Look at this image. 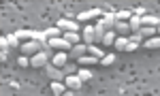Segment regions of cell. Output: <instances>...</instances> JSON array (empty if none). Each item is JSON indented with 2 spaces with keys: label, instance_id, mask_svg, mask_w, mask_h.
Wrapping results in <instances>:
<instances>
[{
  "label": "cell",
  "instance_id": "22",
  "mask_svg": "<svg viewBox=\"0 0 160 96\" xmlns=\"http://www.w3.org/2000/svg\"><path fill=\"white\" fill-rule=\"evenodd\" d=\"M51 92H53V94H64V92H66V83L53 81V83H51Z\"/></svg>",
  "mask_w": 160,
  "mask_h": 96
},
{
  "label": "cell",
  "instance_id": "4",
  "mask_svg": "<svg viewBox=\"0 0 160 96\" xmlns=\"http://www.w3.org/2000/svg\"><path fill=\"white\" fill-rule=\"evenodd\" d=\"M19 49H22V56H30V53L34 56V53L41 51V43H37V41H26Z\"/></svg>",
  "mask_w": 160,
  "mask_h": 96
},
{
  "label": "cell",
  "instance_id": "13",
  "mask_svg": "<svg viewBox=\"0 0 160 96\" xmlns=\"http://www.w3.org/2000/svg\"><path fill=\"white\" fill-rule=\"evenodd\" d=\"M158 15H143L141 17V26H152V28H156L158 26Z\"/></svg>",
  "mask_w": 160,
  "mask_h": 96
},
{
  "label": "cell",
  "instance_id": "32",
  "mask_svg": "<svg viewBox=\"0 0 160 96\" xmlns=\"http://www.w3.org/2000/svg\"><path fill=\"white\" fill-rule=\"evenodd\" d=\"M132 15H135V17H143V15H148V11H145L143 7H139V9H135V11H132Z\"/></svg>",
  "mask_w": 160,
  "mask_h": 96
},
{
  "label": "cell",
  "instance_id": "9",
  "mask_svg": "<svg viewBox=\"0 0 160 96\" xmlns=\"http://www.w3.org/2000/svg\"><path fill=\"white\" fill-rule=\"evenodd\" d=\"M92 17H102V11H100V9H92V11H86V13H79V15H77V19H79V22H88V19H92Z\"/></svg>",
  "mask_w": 160,
  "mask_h": 96
},
{
  "label": "cell",
  "instance_id": "17",
  "mask_svg": "<svg viewBox=\"0 0 160 96\" xmlns=\"http://www.w3.org/2000/svg\"><path fill=\"white\" fill-rule=\"evenodd\" d=\"M115 32H120V36H126L130 32V28H128V22H115V28H113Z\"/></svg>",
  "mask_w": 160,
  "mask_h": 96
},
{
  "label": "cell",
  "instance_id": "7",
  "mask_svg": "<svg viewBox=\"0 0 160 96\" xmlns=\"http://www.w3.org/2000/svg\"><path fill=\"white\" fill-rule=\"evenodd\" d=\"M81 36H83V43H86V45H92V43L96 41V32H94V26H86V28L81 30Z\"/></svg>",
  "mask_w": 160,
  "mask_h": 96
},
{
  "label": "cell",
  "instance_id": "21",
  "mask_svg": "<svg viewBox=\"0 0 160 96\" xmlns=\"http://www.w3.org/2000/svg\"><path fill=\"white\" fill-rule=\"evenodd\" d=\"M128 28H130V32H137V30L141 28V17H135V15H132V17L128 19Z\"/></svg>",
  "mask_w": 160,
  "mask_h": 96
},
{
  "label": "cell",
  "instance_id": "19",
  "mask_svg": "<svg viewBox=\"0 0 160 96\" xmlns=\"http://www.w3.org/2000/svg\"><path fill=\"white\" fill-rule=\"evenodd\" d=\"M113 41H115V30H107V32H105V36H102V41H100V43L109 47V45H113Z\"/></svg>",
  "mask_w": 160,
  "mask_h": 96
},
{
  "label": "cell",
  "instance_id": "23",
  "mask_svg": "<svg viewBox=\"0 0 160 96\" xmlns=\"http://www.w3.org/2000/svg\"><path fill=\"white\" fill-rule=\"evenodd\" d=\"M45 34H47V41H49V38H60V36H62V30L53 26V28H47V30H45Z\"/></svg>",
  "mask_w": 160,
  "mask_h": 96
},
{
  "label": "cell",
  "instance_id": "31",
  "mask_svg": "<svg viewBox=\"0 0 160 96\" xmlns=\"http://www.w3.org/2000/svg\"><path fill=\"white\" fill-rule=\"evenodd\" d=\"M128 41H130V43H137V45H141V41H143V36L139 34V32H132V34L128 36Z\"/></svg>",
  "mask_w": 160,
  "mask_h": 96
},
{
  "label": "cell",
  "instance_id": "27",
  "mask_svg": "<svg viewBox=\"0 0 160 96\" xmlns=\"http://www.w3.org/2000/svg\"><path fill=\"white\" fill-rule=\"evenodd\" d=\"M132 17V11H120V13H115V19L118 22H128Z\"/></svg>",
  "mask_w": 160,
  "mask_h": 96
},
{
  "label": "cell",
  "instance_id": "14",
  "mask_svg": "<svg viewBox=\"0 0 160 96\" xmlns=\"http://www.w3.org/2000/svg\"><path fill=\"white\" fill-rule=\"evenodd\" d=\"M94 32H96V41H102V36H105V32H107V28H105V24H102V17L96 22V26H94Z\"/></svg>",
  "mask_w": 160,
  "mask_h": 96
},
{
  "label": "cell",
  "instance_id": "10",
  "mask_svg": "<svg viewBox=\"0 0 160 96\" xmlns=\"http://www.w3.org/2000/svg\"><path fill=\"white\" fill-rule=\"evenodd\" d=\"M51 60H53V66L62 68V66L68 62V53H66V51H58V53H53V58H51Z\"/></svg>",
  "mask_w": 160,
  "mask_h": 96
},
{
  "label": "cell",
  "instance_id": "25",
  "mask_svg": "<svg viewBox=\"0 0 160 96\" xmlns=\"http://www.w3.org/2000/svg\"><path fill=\"white\" fill-rule=\"evenodd\" d=\"M88 53H90V56H96V58H102V56H105V51H102V49H98L96 47V45H94V43H92V45H88Z\"/></svg>",
  "mask_w": 160,
  "mask_h": 96
},
{
  "label": "cell",
  "instance_id": "28",
  "mask_svg": "<svg viewBox=\"0 0 160 96\" xmlns=\"http://www.w3.org/2000/svg\"><path fill=\"white\" fill-rule=\"evenodd\" d=\"M113 62H115V56H113V53H105V56L100 58V64H102V66H109Z\"/></svg>",
  "mask_w": 160,
  "mask_h": 96
},
{
  "label": "cell",
  "instance_id": "33",
  "mask_svg": "<svg viewBox=\"0 0 160 96\" xmlns=\"http://www.w3.org/2000/svg\"><path fill=\"white\" fill-rule=\"evenodd\" d=\"M17 64H19V66H30V60H28V56H19Z\"/></svg>",
  "mask_w": 160,
  "mask_h": 96
},
{
  "label": "cell",
  "instance_id": "34",
  "mask_svg": "<svg viewBox=\"0 0 160 96\" xmlns=\"http://www.w3.org/2000/svg\"><path fill=\"white\" fill-rule=\"evenodd\" d=\"M135 49H139V45H137V43H130V41H128V45H126V49H124V51H135Z\"/></svg>",
  "mask_w": 160,
  "mask_h": 96
},
{
  "label": "cell",
  "instance_id": "16",
  "mask_svg": "<svg viewBox=\"0 0 160 96\" xmlns=\"http://www.w3.org/2000/svg\"><path fill=\"white\" fill-rule=\"evenodd\" d=\"M143 47H145V49H158L160 47V38H158V36L145 38V41H143Z\"/></svg>",
  "mask_w": 160,
  "mask_h": 96
},
{
  "label": "cell",
  "instance_id": "3",
  "mask_svg": "<svg viewBox=\"0 0 160 96\" xmlns=\"http://www.w3.org/2000/svg\"><path fill=\"white\" fill-rule=\"evenodd\" d=\"M43 68H45V73H47V77H51L53 81H64V71H62V68L53 66V64H45Z\"/></svg>",
  "mask_w": 160,
  "mask_h": 96
},
{
  "label": "cell",
  "instance_id": "5",
  "mask_svg": "<svg viewBox=\"0 0 160 96\" xmlns=\"http://www.w3.org/2000/svg\"><path fill=\"white\" fill-rule=\"evenodd\" d=\"M64 83H66V88H71L75 92H81V88H83V81H81L77 75H66V77H64Z\"/></svg>",
  "mask_w": 160,
  "mask_h": 96
},
{
  "label": "cell",
  "instance_id": "12",
  "mask_svg": "<svg viewBox=\"0 0 160 96\" xmlns=\"http://www.w3.org/2000/svg\"><path fill=\"white\" fill-rule=\"evenodd\" d=\"M62 38H64L66 43H71V45L81 43V34H79V32H62Z\"/></svg>",
  "mask_w": 160,
  "mask_h": 96
},
{
  "label": "cell",
  "instance_id": "24",
  "mask_svg": "<svg viewBox=\"0 0 160 96\" xmlns=\"http://www.w3.org/2000/svg\"><path fill=\"white\" fill-rule=\"evenodd\" d=\"M77 62H79V64H83V66H90V64H96L98 58H96V56H81Z\"/></svg>",
  "mask_w": 160,
  "mask_h": 96
},
{
  "label": "cell",
  "instance_id": "18",
  "mask_svg": "<svg viewBox=\"0 0 160 96\" xmlns=\"http://www.w3.org/2000/svg\"><path fill=\"white\" fill-rule=\"evenodd\" d=\"M7 41H9V47H11V49L22 47V43H19V36L15 34V32H11V34H7Z\"/></svg>",
  "mask_w": 160,
  "mask_h": 96
},
{
  "label": "cell",
  "instance_id": "15",
  "mask_svg": "<svg viewBox=\"0 0 160 96\" xmlns=\"http://www.w3.org/2000/svg\"><path fill=\"white\" fill-rule=\"evenodd\" d=\"M137 32H139L141 36H145V38H152V36L156 34L158 30H156V28H152V26H141V28H139Z\"/></svg>",
  "mask_w": 160,
  "mask_h": 96
},
{
  "label": "cell",
  "instance_id": "1",
  "mask_svg": "<svg viewBox=\"0 0 160 96\" xmlns=\"http://www.w3.org/2000/svg\"><path fill=\"white\" fill-rule=\"evenodd\" d=\"M49 58H53V51H38V53H34L32 58H30V66H34V68H43L45 64H47V60Z\"/></svg>",
  "mask_w": 160,
  "mask_h": 96
},
{
  "label": "cell",
  "instance_id": "35",
  "mask_svg": "<svg viewBox=\"0 0 160 96\" xmlns=\"http://www.w3.org/2000/svg\"><path fill=\"white\" fill-rule=\"evenodd\" d=\"M7 56H9V49H2V51H0V58L7 60Z\"/></svg>",
  "mask_w": 160,
  "mask_h": 96
},
{
  "label": "cell",
  "instance_id": "2",
  "mask_svg": "<svg viewBox=\"0 0 160 96\" xmlns=\"http://www.w3.org/2000/svg\"><path fill=\"white\" fill-rule=\"evenodd\" d=\"M56 28H60L62 32H79V24H77V22H73V19H68V17L58 19Z\"/></svg>",
  "mask_w": 160,
  "mask_h": 96
},
{
  "label": "cell",
  "instance_id": "8",
  "mask_svg": "<svg viewBox=\"0 0 160 96\" xmlns=\"http://www.w3.org/2000/svg\"><path fill=\"white\" fill-rule=\"evenodd\" d=\"M49 47L51 49H62V51H68L73 45H71V43H66V41L60 36V38H49Z\"/></svg>",
  "mask_w": 160,
  "mask_h": 96
},
{
  "label": "cell",
  "instance_id": "11",
  "mask_svg": "<svg viewBox=\"0 0 160 96\" xmlns=\"http://www.w3.org/2000/svg\"><path fill=\"white\" fill-rule=\"evenodd\" d=\"M115 13H102V24H105V28L107 30H113L115 28Z\"/></svg>",
  "mask_w": 160,
  "mask_h": 96
},
{
  "label": "cell",
  "instance_id": "30",
  "mask_svg": "<svg viewBox=\"0 0 160 96\" xmlns=\"http://www.w3.org/2000/svg\"><path fill=\"white\" fill-rule=\"evenodd\" d=\"M15 34L19 36V41H30V34H32V30H17Z\"/></svg>",
  "mask_w": 160,
  "mask_h": 96
},
{
  "label": "cell",
  "instance_id": "20",
  "mask_svg": "<svg viewBox=\"0 0 160 96\" xmlns=\"http://www.w3.org/2000/svg\"><path fill=\"white\" fill-rule=\"evenodd\" d=\"M113 45H115V49H118V51H124V49H126V45H128V36H118V38L113 41Z\"/></svg>",
  "mask_w": 160,
  "mask_h": 96
},
{
  "label": "cell",
  "instance_id": "26",
  "mask_svg": "<svg viewBox=\"0 0 160 96\" xmlns=\"http://www.w3.org/2000/svg\"><path fill=\"white\" fill-rule=\"evenodd\" d=\"M77 77L86 83V81H90V79H92V71H88V68H79V71H77Z\"/></svg>",
  "mask_w": 160,
  "mask_h": 96
},
{
  "label": "cell",
  "instance_id": "6",
  "mask_svg": "<svg viewBox=\"0 0 160 96\" xmlns=\"http://www.w3.org/2000/svg\"><path fill=\"white\" fill-rule=\"evenodd\" d=\"M88 53V45L86 43H77V45H73L71 47V51H68V58H75V60H79L81 56H86Z\"/></svg>",
  "mask_w": 160,
  "mask_h": 96
},
{
  "label": "cell",
  "instance_id": "29",
  "mask_svg": "<svg viewBox=\"0 0 160 96\" xmlns=\"http://www.w3.org/2000/svg\"><path fill=\"white\" fill-rule=\"evenodd\" d=\"M62 71H64V77H66V75H77V71H79V68H77V66H73V64H64V66H62Z\"/></svg>",
  "mask_w": 160,
  "mask_h": 96
}]
</instances>
